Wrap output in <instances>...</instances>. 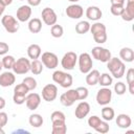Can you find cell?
I'll use <instances>...</instances> for the list:
<instances>
[{
    "label": "cell",
    "mask_w": 134,
    "mask_h": 134,
    "mask_svg": "<svg viewBox=\"0 0 134 134\" xmlns=\"http://www.w3.org/2000/svg\"><path fill=\"white\" fill-rule=\"evenodd\" d=\"M125 12L131 16L132 18H134V0H128L126 7H125Z\"/></svg>",
    "instance_id": "b9f144b4"
},
{
    "label": "cell",
    "mask_w": 134,
    "mask_h": 134,
    "mask_svg": "<svg viewBox=\"0 0 134 134\" xmlns=\"http://www.w3.org/2000/svg\"><path fill=\"white\" fill-rule=\"evenodd\" d=\"M120 60L127 63H131L134 61V51L130 47H124L119 50Z\"/></svg>",
    "instance_id": "d6986e66"
},
{
    "label": "cell",
    "mask_w": 134,
    "mask_h": 134,
    "mask_svg": "<svg viewBox=\"0 0 134 134\" xmlns=\"http://www.w3.org/2000/svg\"><path fill=\"white\" fill-rule=\"evenodd\" d=\"M9 50V46L5 42H0V55H5Z\"/></svg>",
    "instance_id": "ee69618b"
},
{
    "label": "cell",
    "mask_w": 134,
    "mask_h": 134,
    "mask_svg": "<svg viewBox=\"0 0 134 134\" xmlns=\"http://www.w3.org/2000/svg\"><path fill=\"white\" fill-rule=\"evenodd\" d=\"M28 89H27V87L23 84V83H21V84H18L17 86H15V88H14V94H16V95H21V96H26L27 95V93H28Z\"/></svg>",
    "instance_id": "d6a6232c"
},
{
    "label": "cell",
    "mask_w": 134,
    "mask_h": 134,
    "mask_svg": "<svg viewBox=\"0 0 134 134\" xmlns=\"http://www.w3.org/2000/svg\"><path fill=\"white\" fill-rule=\"evenodd\" d=\"M109 129H110L109 124H108L106 120H102V121L98 124V126H97L94 130H95L96 132L100 133V134H106V133L109 132Z\"/></svg>",
    "instance_id": "d590c367"
},
{
    "label": "cell",
    "mask_w": 134,
    "mask_h": 134,
    "mask_svg": "<svg viewBox=\"0 0 134 134\" xmlns=\"http://www.w3.org/2000/svg\"><path fill=\"white\" fill-rule=\"evenodd\" d=\"M58 96V88L54 84H47L42 89V98L46 102H53Z\"/></svg>",
    "instance_id": "8fae6325"
},
{
    "label": "cell",
    "mask_w": 134,
    "mask_h": 134,
    "mask_svg": "<svg viewBox=\"0 0 134 134\" xmlns=\"http://www.w3.org/2000/svg\"><path fill=\"white\" fill-rule=\"evenodd\" d=\"M67 132L66 120H55L52 121V134H65Z\"/></svg>",
    "instance_id": "ffe728a7"
},
{
    "label": "cell",
    "mask_w": 134,
    "mask_h": 134,
    "mask_svg": "<svg viewBox=\"0 0 134 134\" xmlns=\"http://www.w3.org/2000/svg\"><path fill=\"white\" fill-rule=\"evenodd\" d=\"M16 82V76L10 71H5L0 74V86L1 87H9L14 85Z\"/></svg>",
    "instance_id": "e0dca14e"
},
{
    "label": "cell",
    "mask_w": 134,
    "mask_h": 134,
    "mask_svg": "<svg viewBox=\"0 0 134 134\" xmlns=\"http://www.w3.org/2000/svg\"><path fill=\"white\" fill-rule=\"evenodd\" d=\"M15 61H16L15 58H14L13 55H9V54H5V55L2 58V60H1L2 65H3V68H5V69H7V70H9V69L13 68Z\"/></svg>",
    "instance_id": "1f68e13d"
},
{
    "label": "cell",
    "mask_w": 134,
    "mask_h": 134,
    "mask_svg": "<svg viewBox=\"0 0 134 134\" xmlns=\"http://www.w3.org/2000/svg\"><path fill=\"white\" fill-rule=\"evenodd\" d=\"M90 112V105L87 102H81L74 111V115L77 119H83L84 117H86Z\"/></svg>",
    "instance_id": "2e32d148"
},
{
    "label": "cell",
    "mask_w": 134,
    "mask_h": 134,
    "mask_svg": "<svg viewBox=\"0 0 134 134\" xmlns=\"http://www.w3.org/2000/svg\"><path fill=\"white\" fill-rule=\"evenodd\" d=\"M25 97H26V96H21V95H16V94H14L13 100H14V103L17 104V105H22V104L25 103Z\"/></svg>",
    "instance_id": "f6af8a7d"
},
{
    "label": "cell",
    "mask_w": 134,
    "mask_h": 134,
    "mask_svg": "<svg viewBox=\"0 0 134 134\" xmlns=\"http://www.w3.org/2000/svg\"><path fill=\"white\" fill-rule=\"evenodd\" d=\"M132 124V120H131V117L128 115V114H118L117 117H116V125L121 128V129H127L131 126Z\"/></svg>",
    "instance_id": "7402d4cb"
},
{
    "label": "cell",
    "mask_w": 134,
    "mask_h": 134,
    "mask_svg": "<svg viewBox=\"0 0 134 134\" xmlns=\"http://www.w3.org/2000/svg\"><path fill=\"white\" fill-rule=\"evenodd\" d=\"M102 121V119L98 117V116H96V115H92V116H90L89 118H88V126L90 127V128H92V129H95L97 126H98V124Z\"/></svg>",
    "instance_id": "f35d334b"
},
{
    "label": "cell",
    "mask_w": 134,
    "mask_h": 134,
    "mask_svg": "<svg viewBox=\"0 0 134 134\" xmlns=\"http://www.w3.org/2000/svg\"><path fill=\"white\" fill-rule=\"evenodd\" d=\"M19 1H24V0H19Z\"/></svg>",
    "instance_id": "db71d44e"
},
{
    "label": "cell",
    "mask_w": 134,
    "mask_h": 134,
    "mask_svg": "<svg viewBox=\"0 0 134 134\" xmlns=\"http://www.w3.org/2000/svg\"><path fill=\"white\" fill-rule=\"evenodd\" d=\"M8 120V116L5 112H0V134H4L3 131V127L7 124Z\"/></svg>",
    "instance_id": "7bdbcfd3"
},
{
    "label": "cell",
    "mask_w": 134,
    "mask_h": 134,
    "mask_svg": "<svg viewBox=\"0 0 134 134\" xmlns=\"http://www.w3.org/2000/svg\"><path fill=\"white\" fill-rule=\"evenodd\" d=\"M91 53H92V57L97 60V61H100L103 63H107L111 58H112V54H111V51L108 50L107 48H104V47H100V46H95L92 48L91 50Z\"/></svg>",
    "instance_id": "8992f818"
},
{
    "label": "cell",
    "mask_w": 134,
    "mask_h": 134,
    "mask_svg": "<svg viewBox=\"0 0 134 134\" xmlns=\"http://www.w3.org/2000/svg\"><path fill=\"white\" fill-rule=\"evenodd\" d=\"M92 36H93L94 41L96 43H98V44H103V43H105L107 41V32H106V29L94 31V32H92Z\"/></svg>",
    "instance_id": "f1b7e54d"
},
{
    "label": "cell",
    "mask_w": 134,
    "mask_h": 134,
    "mask_svg": "<svg viewBox=\"0 0 134 134\" xmlns=\"http://www.w3.org/2000/svg\"><path fill=\"white\" fill-rule=\"evenodd\" d=\"M1 23H2V25L4 27V29L9 34H15V32H17L19 30V22H18V20L15 17L10 16V15L3 16L2 19H1Z\"/></svg>",
    "instance_id": "277c9868"
},
{
    "label": "cell",
    "mask_w": 134,
    "mask_h": 134,
    "mask_svg": "<svg viewBox=\"0 0 134 134\" xmlns=\"http://www.w3.org/2000/svg\"><path fill=\"white\" fill-rule=\"evenodd\" d=\"M28 121H29V125L34 128H40L42 125H43V117L42 115L38 114V113H34L29 116L28 118Z\"/></svg>",
    "instance_id": "484cf974"
},
{
    "label": "cell",
    "mask_w": 134,
    "mask_h": 134,
    "mask_svg": "<svg viewBox=\"0 0 134 134\" xmlns=\"http://www.w3.org/2000/svg\"><path fill=\"white\" fill-rule=\"evenodd\" d=\"M111 5H125L126 0H110Z\"/></svg>",
    "instance_id": "bcb514c9"
},
{
    "label": "cell",
    "mask_w": 134,
    "mask_h": 134,
    "mask_svg": "<svg viewBox=\"0 0 134 134\" xmlns=\"http://www.w3.org/2000/svg\"><path fill=\"white\" fill-rule=\"evenodd\" d=\"M126 90H127V87L125 85V83L122 82H117L115 85H114V91L117 95H122L126 93Z\"/></svg>",
    "instance_id": "74e56055"
},
{
    "label": "cell",
    "mask_w": 134,
    "mask_h": 134,
    "mask_svg": "<svg viewBox=\"0 0 134 134\" xmlns=\"http://www.w3.org/2000/svg\"><path fill=\"white\" fill-rule=\"evenodd\" d=\"M22 83L27 87V89H28L29 91L35 90V89L37 88V81H36L34 77H31V76L25 77V79L22 81Z\"/></svg>",
    "instance_id": "e575fe53"
},
{
    "label": "cell",
    "mask_w": 134,
    "mask_h": 134,
    "mask_svg": "<svg viewBox=\"0 0 134 134\" xmlns=\"http://www.w3.org/2000/svg\"><path fill=\"white\" fill-rule=\"evenodd\" d=\"M76 62H77L76 53L73 51H68L63 55L62 61H61V65L66 70H72L75 67Z\"/></svg>",
    "instance_id": "ba28073f"
},
{
    "label": "cell",
    "mask_w": 134,
    "mask_h": 134,
    "mask_svg": "<svg viewBox=\"0 0 134 134\" xmlns=\"http://www.w3.org/2000/svg\"><path fill=\"white\" fill-rule=\"evenodd\" d=\"M4 107H5V99H4L3 97L0 96V110L3 109Z\"/></svg>",
    "instance_id": "681fc988"
},
{
    "label": "cell",
    "mask_w": 134,
    "mask_h": 134,
    "mask_svg": "<svg viewBox=\"0 0 134 134\" xmlns=\"http://www.w3.org/2000/svg\"><path fill=\"white\" fill-rule=\"evenodd\" d=\"M42 54V49L38 44H30L27 47V55L31 60H37Z\"/></svg>",
    "instance_id": "44dd1931"
},
{
    "label": "cell",
    "mask_w": 134,
    "mask_h": 134,
    "mask_svg": "<svg viewBox=\"0 0 134 134\" xmlns=\"http://www.w3.org/2000/svg\"><path fill=\"white\" fill-rule=\"evenodd\" d=\"M107 68L111 72V75H113L115 79H121L126 71L125 63L117 58H111L107 62Z\"/></svg>",
    "instance_id": "6da1fadb"
},
{
    "label": "cell",
    "mask_w": 134,
    "mask_h": 134,
    "mask_svg": "<svg viewBox=\"0 0 134 134\" xmlns=\"http://www.w3.org/2000/svg\"><path fill=\"white\" fill-rule=\"evenodd\" d=\"M25 104H26V107L29 109V110H36L40 104H41V96L38 94V93H35V92H31V93H27L26 97H25Z\"/></svg>",
    "instance_id": "5bb4252c"
},
{
    "label": "cell",
    "mask_w": 134,
    "mask_h": 134,
    "mask_svg": "<svg viewBox=\"0 0 134 134\" xmlns=\"http://www.w3.org/2000/svg\"><path fill=\"white\" fill-rule=\"evenodd\" d=\"M112 82H113V79L109 73H102V74H99L97 84H99L103 87H109L112 84Z\"/></svg>",
    "instance_id": "4dcf8cb0"
},
{
    "label": "cell",
    "mask_w": 134,
    "mask_h": 134,
    "mask_svg": "<svg viewBox=\"0 0 134 134\" xmlns=\"http://www.w3.org/2000/svg\"><path fill=\"white\" fill-rule=\"evenodd\" d=\"M126 79H127V84L129 86V92L131 94H134V69L129 68L127 73H126Z\"/></svg>",
    "instance_id": "4316f807"
},
{
    "label": "cell",
    "mask_w": 134,
    "mask_h": 134,
    "mask_svg": "<svg viewBox=\"0 0 134 134\" xmlns=\"http://www.w3.org/2000/svg\"><path fill=\"white\" fill-rule=\"evenodd\" d=\"M75 100H79L77 93H76L75 89H69L66 92H64L63 94H61V96H60V102L65 107L72 106L75 103Z\"/></svg>",
    "instance_id": "9c48e42d"
},
{
    "label": "cell",
    "mask_w": 134,
    "mask_h": 134,
    "mask_svg": "<svg viewBox=\"0 0 134 134\" xmlns=\"http://www.w3.org/2000/svg\"><path fill=\"white\" fill-rule=\"evenodd\" d=\"M114 116H115V112H114L113 108L108 107V106L106 105V106L102 109V117H103L104 120L110 121V120H112V119L114 118Z\"/></svg>",
    "instance_id": "83f0119b"
},
{
    "label": "cell",
    "mask_w": 134,
    "mask_h": 134,
    "mask_svg": "<svg viewBox=\"0 0 134 134\" xmlns=\"http://www.w3.org/2000/svg\"><path fill=\"white\" fill-rule=\"evenodd\" d=\"M75 90H76V93H77V99L79 100H85L88 97L89 91L86 87H79Z\"/></svg>",
    "instance_id": "8d00e7d4"
},
{
    "label": "cell",
    "mask_w": 134,
    "mask_h": 134,
    "mask_svg": "<svg viewBox=\"0 0 134 134\" xmlns=\"http://www.w3.org/2000/svg\"><path fill=\"white\" fill-rule=\"evenodd\" d=\"M103 16V13L100 10L99 7L97 6H89L87 9H86V17L89 19V20H92V21H97L102 18Z\"/></svg>",
    "instance_id": "ac0fdd59"
},
{
    "label": "cell",
    "mask_w": 134,
    "mask_h": 134,
    "mask_svg": "<svg viewBox=\"0 0 134 134\" xmlns=\"http://www.w3.org/2000/svg\"><path fill=\"white\" fill-rule=\"evenodd\" d=\"M41 16H42L43 22H44L46 25L51 26V25H53V24L57 23V20H58L57 14H55V12H54L52 8H50V7H45V8H43Z\"/></svg>",
    "instance_id": "7c38bea8"
},
{
    "label": "cell",
    "mask_w": 134,
    "mask_h": 134,
    "mask_svg": "<svg viewBox=\"0 0 134 134\" xmlns=\"http://www.w3.org/2000/svg\"><path fill=\"white\" fill-rule=\"evenodd\" d=\"M77 61H79V68L80 71L84 74L88 73L93 66V62L91 59V55L88 52H83L80 54V57H77Z\"/></svg>",
    "instance_id": "3957f363"
},
{
    "label": "cell",
    "mask_w": 134,
    "mask_h": 134,
    "mask_svg": "<svg viewBox=\"0 0 134 134\" xmlns=\"http://www.w3.org/2000/svg\"><path fill=\"white\" fill-rule=\"evenodd\" d=\"M3 68V65H2V62L0 61V71H1V69Z\"/></svg>",
    "instance_id": "f5cc1de1"
},
{
    "label": "cell",
    "mask_w": 134,
    "mask_h": 134,
    "mask_svg": "<svg viewBox=\"0 0 134 134\" xmlns=\"http://www.w3.org/2000/svg\"><path fill=\"white\" fill-rule=\"evenodd\" d=\"M68 1H70V2H73V3H76L77 1H80V0H68Z\"/></svg>",
    "instance_id": "816d5d0a"
},
{
    "label": "cell",
    "mask_w": 134,
    "mask_h": 134,
    "mask_svg": "<svg viewBox=\"0 0 134 134\" xmlns=\"http://www.w3.org/2000/svg\"><path fill=\"white\" fill-rule=\"evenodd\" d=\"M3 2H4V4L7 6V5H9V4H12V2H13V0H2Z\"/></svg>",
    "instance_id": "f907efd6"
},
{
    "label": "cell",
    "mask_w": 134,
    "mask_h": 134,
    "mask_svg": "<svg viewBox=\"0 0 134 134\" xmlns=\"http://www.w3.org/2000/svg\"><path fill=\"white\" fill-rule=\"evenodd\" d=\"M86 83L89 86H94L98 83V77H99V71L96 69H91L88 73H86Z\"/></svg>",
    "instance_id": "603a6c76"
},
{
    "label": "cell",
    "mask_w": 134,
    "mask_h": 134,
    "mask_svg": "<svg viewBox=\"0 0 134 134\" xmlns=\"http://www.w3.org/2000/svg\"><path fill=\"white\" fill-rule=\"evenodd\" d=\"M90 30V23L88 21H80L75 25V31L80 35H84Z\"/></svg>",
    "instance_id": "f546056e"
},
{
    "label": "cell",
    "mask_w": 134,
    "mask_h": 134,
    "mask_svg": "<svg viewBox=\"0 0 134 134\" xmlns=\"http://www.w3.org/2000/svg\"><path fill=\"white\" fill-rule=\"evenodd\" d=\"M29 6H38L41 3V0H27Z\"/></svg>",
    "instance_id": "7dc6e473"
},
{
    "label": "cell",
    "mask_w": 134,
    "mask_h": 134,
    "mask_svg": "<svg viewBox=\"0 0 134 134\" xmlns=\"http://www.w3.org/2000/svg\"><path fill=\"white\" fill-rule=\"evenodd\" d=\"M31 17V7L29 5H21L17 9V20L20 22H26Z\"/></svg>",
    "instance_id": "9a60e30c"
},
{
    "label": "cell",
    "mask_w": 134,
    "mask_h": 134,
    "mask_svg": "<svg viewBox=\"0 0 134 134\" xmlns=\"http://www.w3.org/2000/svg\"><path fill=\"white\" fill-rule=\"evenodd\" d=\"M28 29L31 34H38L42 29V21L39 18H32L28 22Z\"/></svg>",
    "instance_id": "cb8c5ba5"
},
{
    "label": "cell",
    "mask_w": 134,
    "mask_h": 134,
    "mask_svg": "<svg viewBox=\"0 0 134 134\" xmlns=\"http://www.w3.org/2000/svg\"><path fill=\"white\" fill-rule=\"evenodd\" d=\"M51 121H55V120H66V116L62 111H53L50 115Z\"/></svg>",
    "instance_id": "ab89813d"
},
{
    "label": "cell",
    "mask_w": 134,
    "mask_h": 134,
    "mask_svg": "<svg viewBox=\"0 0 134 134\" xmlns=\"http://www.w3.org/2000/svg\"><path fill=\"white\" fill-rule=\"evenodd\" d=\"M50 34H51V36L53 38H61L63 36V34H64V29H63V27L61 25H59V24L55 23V24L51 25Z\"/></svg>",
    "instance_id": "836d02e7"
},
{
    "label": "cell",
    "mask_w": 134,
    "mask_h": 134,
    "mask_svg": "<svg viewBox=\"0 0 134 134\" xmlns=\"http://www.w3.org/2000/svg\"><path fill=\"white\" fill-rule=\"evenodd\" d=\"M124 10H125L124 5H111L110 7V12L114 16H120L124 13Z\"/></svg>",
    "instance_id": "60d3db41"
},
{
    "label": "cell",
    "mask_w": 134,
    "mask_h": 134,
    "mask_svg": "<svg viewBox=\"0 0 134 134\" xmlns=\"http://www.w3.org/2000/svg\"><path fill=\"white\" fill-rule=\"evenodd\" d=\"M43 68H44V65L42 64V62L40 60H32V62H30V71L32 74L35 75H38V74H41L42 71H43Z\"/></svg>",
    "instance_id": "d4e9b609"
},
{
    "label": "cell",
    "mask_w": 134,
    "mask_h": 134,
    "mask_svg": "<svg viewBox=\"0 0 134 134\" xmlns=\"http://www.w3.org/2000/svg\"><path fill=\"white\" fill-rule=\"evenodd\" d=\"M112 99V91L108 87L100 88L96 93V102L100 106L108 105Z\"/></svg>",
    "instance_id": "30bf717a"
},
{
    "label": "cell",
    "mask_w": 134,
    "mask_h": 134,
    "mask_svg": "<svg viewBox=\"0 0 134 134\" xmlns=\"http://www.w3.org/2000/svg\"><path fill=\"white\" fill-rule=\"evenodd\" d=\"M5 7H6V5L4 4V2H3L2 0H0V17H1V16H2V14L4 13Z\"/></svg>",
    "instance_id": "c3c4849f"
},
{
    "label": "cell",
    "mask_w": 134,
    "mask_h": 134,
    "mask_svg": "<svg viewBox=\"0 0 134 134\" xmlns=\"http://www.w3.org/2000/svg\"><path fill=\"white\" fill-rule=\"evenodd\" d=\"M52 81L63 88H69L73 83L72 75L62 70H55L52 73Z\"/></svg>",
    "instance_id": "7a4b0ae2"
},
{
    "label": "cell",
    "mask_w": 134,
    "mask_h": 134,
    "mask_svg": "<svg viewBox=\"0 0 134 134\" xmlns=\"http://www.w3.org/2000/svg\"><path fill=\"white\" fill-rule=\"evenodd\" d=\"M12 69L16 74H25L30 71V61L25 58H20L15 61Z\"/></svg>",
    "instance_id": "5b68a950"
},
{
    "label": "cell",
    "mask_w": 134,
    "mask_h": 134,
    "mask_svg": "<svg viewBox=\"0 0 134 134\" xmlns=\"http://www.w3.org/2000/svg\"><path fill=\"white\" fill-rule=\"evenodd\" d=\"M41 62H42V64L46 68H48V69H54L55 67H58L59 59H58V57H57L55 53L50 52V51H46V52H43L42 53Z\"/></svg>",
    "instance_id": "52a82bcc"
},
{
    "label": "cell",
    "mask_w": 134,
    "mask_h": 134,
    "mask_svg": "<svg viewBox=\"0 0 134 134\" xmlns=\"http://www.w3.org/2000/svg\"><path fill=\"white\" fill-rule=\"evenodd\" d=\"M65 13H66L67 17H69L71 19H80L84 15V8L81 5L74 3V4L68 5Z\"/></svg>",
    "instance_id": "4fadbf2b"
}]
</instances>
